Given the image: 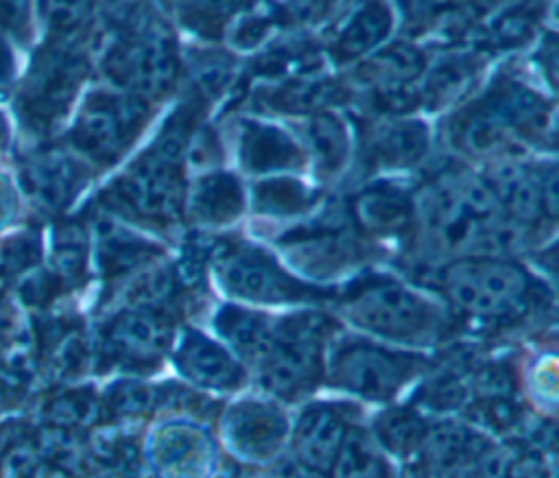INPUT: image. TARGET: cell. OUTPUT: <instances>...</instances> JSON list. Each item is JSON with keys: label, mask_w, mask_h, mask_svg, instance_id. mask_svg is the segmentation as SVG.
Masks as SVG:
<instances>
[{"label": "cell", "mask_w": 559, "mask_h": 478, "mask_svg": "<svg viewBox=\"0 0 559 478\" xmlns=\"http://www.w3.org/2000/svg\"><path fill=\"white\" fill-rule=\"evenodd\" d=\"M343 312L360 330L404 345H432L448 330V314L439 303L384 275L354 284Z\"/></svg>", "instance_id": "obj_1"}, {"label": "cell", "mask_w": 559, "mask_h": 478, "mask_svg": "<svg viewBox=\"0 0 559 478\" xmlns=\"http://www.w3.org/2000/svg\"><path fill=\"white\" fill-rule=\"evenodd\" d=\"M114 72L140 98L166 96L179 76V55L170 33L148 22L124 39L114 55Z\"/></svg>", "instance_id": "obj_7"}, {"label": "cell", "mask_w": 559, "mask_h": 478, "mask_svg": "<svg viewBox=\"0 0 559 478\" xmlns=\"http://www.w3.org/2000/svg\"><path fill=\"white\" fill-rule=\"evenodd\" d=\"M426 358L411 351L386 349L362 338H341L330 354V384L362 399H393L421 369Z\"/></svg>", "instance_id": "obj_6"}, {"label": "cell", "mask_w": 559, "mask_h": 478, "mask_svg": "<svg viewBox=\"0 0 559 478\" xmlns=\"http://www.w3.org/2000/svg\"><path fill=\"white\" fill-rule=\"evenodd\" d=\"M448 140L461 155L487 159L507 148L511 133L480 96L454 111L448 124Z\"/></svg>", "instance_id": "obj_20"}, {"label": "cell", "mask_w": 559, "mask_h": 478, "mask_svg": "<svg viewBox=\"0 0 559 478\" xmlns=\"http://www.w3.org/2000/svg\"><path fill=\"white\" fill-rule=\"evenodd\" d=\"M544 15L539 7H511L502 15H498L487 28V46L498 48H515L531 39L537 28V20Z\"/></svg>", "instance_id": "obj_29"}, {"label": "cell", "mask_w": 559, "mask_h": 478, "mask_svg": "<svg viewBox=\"0 0 559 478\" xmlns=\"http://www.w3.org/2000/svg\"><path fill=\"white\" fill-rule=\"evenodd\" d=\"M238 11V7H225V4H188V7H177V13L181 22L205 37H218L223 28L227 26L231 13Z\"/></svg>", "instance_id": "obj_31"}, {"label": "cell", "mask_w": 559, "mask_h": 478, "mask_svg": "<svg viewBox=\"0 0 559 478\" xmlns=\"http://www.w3.org/2000/svg\"><path fill=\"white\" fill-rule=\"evenodd\" d=\"M393 13L386 4H362L345 20L334 41L330 57L336 63H349L369 55L391 31Z\"/></svg>", "instance_id": "obj_23"}, {"label": "cell", "mask_w": 559, "mask_h": 478, "mask_svg": "<svg viewBox=\"0 0 559 478\" xmlns=\"http://www.w3.org/2000/svg\"><path fill=\"white\" fill-rule=\"evenodd\" d=\"M238 155L240 166L253 175L297 170L306 164V151L293 135L275 124L258 120L242 122Z\"/></svg>", "instance_id": "obj_18"}, {"label": "cell", "mask_w": 559, "mask_h": 478, "mask_svg": "<svg viewBox=\"0 0 559 478\" xmlns=\"http://www.w3.org/2000/svg\"><path fill=\"white\" fill-rule=\"evenodd\" d=\"M328 474H332V478H395L376 439L358 426H349L345 432Z\"/></svg>", "instance_id": "obj_25"}, {"label": "cell", "mask_w": 559, "mask_h": 478, "mask_svg": "<svg viewBox=\"0 0 559 478\" xmlns=\"http://www.w3.org/2000/svg\"><path fill=\"white\" fill-rule=\"evenodd\" d=\"M345 87L328 76H288L282 85L260 94V103L286 113H319L330 105L343 103Z\"/></svg>", "instance_id": "obj_24"}, {"label": "cell", "mask_w": 559, "mask_h": 478, "mask_svg": "<svg viewBox=\"0 0 559 478\" xmlns=\"http://www.w3.org/2000/svg\"><path fill=\"white\" fill-rule=\"evenodd\" d=\"M306 135L317 175L321 179L336 177L345 168L352 151L347 124L334 111H319L310 116Z\"/></svg>", "instance_id": "obj_26"}, {"label": "cell", "mask_w": 559, "mask_h": 478, "mask_svg": "<svg viewBox=\"0 0 559 478\" xmlns=\"http://www.w3.org/2000/svg\"><path fill=\"white\" fill-rule=\"evenodd\" d=\"M502 216L520 225H535L557 214L555 164L526 166L513 159L498 162L483 177Z\"/></svg>", "instance_id": "obj_8"}, {"label": "cell", "mask_w": 559, "mask_h": 478, "mask_svg": "<svg viewBox=\"0 0 559 478\" xmlns=\"http://www.w3.org/2000/svg\"><path fill=\"white\" fill-rule=\"evenodd\" d=\"M107 338L120 362L151 371L168 351L173 334L164 312L140 306L122 312Z\"/></svg>", "instance_id": "obj_13"}, {"label": "cell", "mask_w": 559, "mask_h": 478, "mask_svg": "<svg viewBox=\"0 0 559 478\" xmlns=\"http://www.w3.org/2000/svg\"><path fill=\"white\" fill-rule=\"evenodd\" d=\"M334 321L317 312L273 319V340L255 362L258 384L282 402H295L317 389L323 375V345Z\"/></svg>", "instance_id": "obj_4"}, {"label": "cell", "mask_w": 559, "mask_h": 478, "mask_svg": "<svg viewBox=\"0 0 559 478\" xmlns=\"http://www.w3.org/2000/svg\"><path fill=\"white\" fill-rule=\"evenodd\" d=\"M214 330L227 343V349L240 358L242 365L247 362L251 367H255L273 340V319L231 303L218 308Z\"/></svg>", "instance_id": "obj_22"}, {"label": "cell", "mask_w": 559, "mask_h": 478, "mask_svg": "<svg viewBox=\"0 0 559 478\" xmlns=\"http://www.w3.org/2000/svg\"><path fill=\"white\" fill-rule=\"evenodd\" d=\"M186 203L199 225L221 227L242 214L245 190L231 172H207L192 183Z\"/></svg>", "instance_id": "obj_21"}, {"label": "cell", "mask_w": 559, "mask_h": 478, "mask_svg": "<svg viewBox=\"0 0 559 478\" xmlns=\"http://www.w3.org/2000/svg\"><path fill=\"white\" fill-rule=\"evenodd\" d=\"M419 214L426 234L443 251L496 244L507 220L485 181L467 175H441L435 179Z\"/></svg>", "instance_id": "obj_3"}, {"label": "cell", "mask_w": 559, "mask_h": 478, "mask_svg": "<svg viewBox=\"0 0 559 478\" xmlns=\"http://www.w3.org/2000/svg\"><path fill=\"white\" fill-rule=\"evenodd\" d=\"M424 419L411 408H393L376 421V443L391 454L406 456L415 452L426 434Z\"/></svg>", "instance_id": "obj_28"}, {"label": "cell", "mask_w": 559, "mask_h": 478, "mask_svg": "<svg viewBox=\"0 0 559 478\" xmlns=\"http://www.w3.org/2000/svg\"><path fill=\"white\" fill-rule=\"evenodd\" d=\"M271 24H273L271 15H266V17L264 15H247L231 31V41L238 48H251V46L260 44V39L266 35Z\"/></svg>", "instance_id": "obj_32"}, {"label": "cell", "mask_w": 559, "mask_h": 478, "mask_svg": "<svg viewBox=\"0 0 559 478\" xmlns=\"http://www.w3.org/2000/svg\"><path fill=\"white\" fill-rule=\"evenodd\" d=\"M253 207L266 216H297L306 214L317 203V192L301 179L275 175L264 177L253 186Z\"/></svg>", "instance_id": "obj_27"}, {"label": "cell", "mask_w": 559, "mask_h": 478, "mask_svg": "<svg viewBox=\"0 0 559 478\" xmlns=\"http://www.w3.org/2000/svg\"><path fill=\"white\" fill-rule=\"evenodd\" d=\"M151 118V103L135 96H98L85 111L83 140L85 146L103 162H114L142 133Z\"/></svg>", "instance_id": "obj_10"}, {"label": "cell", "mask_w": 559, "mask_h": 478, "mask_svg": "<svg viewBox=\"0 0 559 478\" xmlns=\"http://www.w3.org/2000/svg\"><path fill=\"white\" fill-rule=\"evenodd\" d=\"M223 432L229 447L242 458L269 461L282 450L288 423L273 402L242 399L227 410Z\"/></svg>", "instance_id": "obj_11"}, {"label": "cell", "mask_w": 559, "mask_h": 478, "mask_svg": "<svg viewBox=\"0 0 559 478\" xmlns=\"http://www.w3.org/2000/svg\"><path fill=\"white\" fill-rule=\"evenodd\" d=\"M214 443L199 426H164L151 445L155 471L162 478H207L214 469Z\"/></svg>", "instance_id": "obj_15"}, {"label": "cell", "mask_w": 559, "mask_h": 478, "mask_svg": "<svg viewBox=\"0 0 559 478\" xmlns=\"http://www.w3.org/2000/svg\"><path fill=\"white\" fill-rule=\"evenodd\" d=\"M539 288L515 262L474 255L448 262L437 273V290L456 312L480 321H504L524 314Z\"/></svg>", "instance_id": "obj_2"}, {"label": "cell", "mask_w": 559, "mask_h": 478, "mask_svg": "<svg viewBox=\"0 0 559 478\" xmlns=\"http://www.w3.org/2000/svg\"><path fill=\"white\" fill-rule=\"evenodd\" d=\"M177 371L199 389L238 391L247 382L245 365L221 343L197 330H186L173 351Z\"/></svg>", "instance_id": "obj_12"}, {"label": "cell", "mask_w": 559, "mask_h": 478, "mask_svg": "<svg viewBox=\"0 0 559 478\" xmlns=\"http://www.w3.org/2000/svg\"><path fill=\"white\" fill-rule=\"evenodd\" d=\"M234 74V61L225 52H197L192 57L190 65V79H192V96L197 100H207L216 94H221Z\"/></svg>", "instance_id": "obj_30"}, {"label": "cell", "mask_w": 559, "mask_h": 478, "mask_svg": "<svg viewBox=\"0 0 559 478\" xmlns=\"http://www.w3.org/2000/svg\"><path fill=\"white\" fill-rule=\"evenodd\" d=\"M349 218L367 236L393 238L413 227L415 201L397 183L378 181L349 199Z\"/></svg>", "instance_id": "obj_16"}, {"label": "cell", "mask_w": 559, "mask_h": 478, "mask_svg": "<svg viewBox=\"0 0 559 478\" xmlns=\"http://www.w3.org/2000/svg\"><path fill=\"white\" fill-rule=\"evenodd\" d=\"M349 426V408L343 404L317 402L306 406L293 430L295 456L306 467L325 474Z\"/></svg>", "instance_id": "obj_14"}, {"label": "cell", "mask_w": 559, "mask_h": 478, "mask_svg": "<svg viewBox=\"0 0 559 478\" xmlns=\"http://www.w3.org/2000/svg\"><path fill=\"white\" fill-rule=\"evenodd\" d=\"M218 284L229 297L253 303H308L323 301L332 290L290 275L262 247L223 242L212 255Z\"/></svg>", "instance_id": "obj_5"}, {"label": "cell", "mask_w": 559, "mask_h": 478, "mask_svg": "<svg viewBox=\"0 0 559 478\" xmlns=\"http://www.w3.org/2000/svg\"><path fill=\"white\" fill-rule=\"evenodd\" d=\"M424 70V52L413 44L397 41L369 55L358 68V79L380 109L400 113L402 109H411V105H419L413 85L421 79Z\"/></svg>", "instance_id": "obj_9"}, {"label": "cell", "mask_w": 559, "mask_h": 478, "mask_svg": "<svg viewBox=\"0 0 559 478\" xmlns=\"http://www.w3.org/2000/svg\"><path fill=\"white\" fill-rule=\"evenodd\" d=\"M362 144L367 166L376 170H400L424 159L430 144V131L417 118L389 116L367 131Z\"/></svg>", "instance_id": "obj_17"}, {"label": "cell", "mask_w": 559, "mask_h": 478, "mask_svg": "<svg viewBox=\"0 0 559 478\" xmlns=\"http://www.w3.org/2000/svg\"><path fill=\"white\" fill-rule=\"evenodd\" d=\"M483 68L485 57L476 50L441 55L430 68L426 65L417 87V103L428 109H441L461 100L474 87Z\"/></svg>", "instance_id": "obj_19"}]
</instances>
